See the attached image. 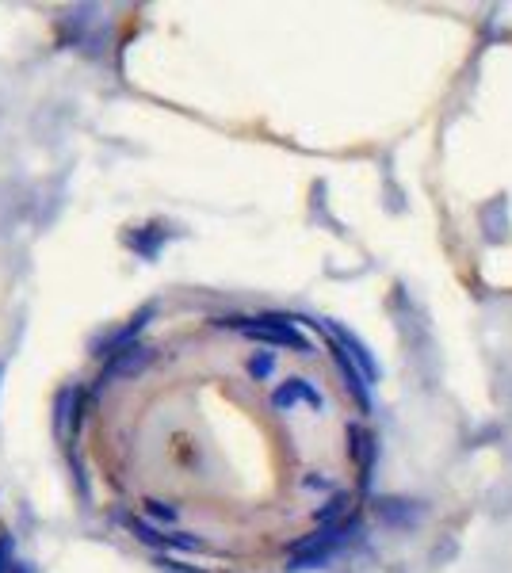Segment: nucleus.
<instances>
[{"label":"nucleus","mask_w":512,"mask_h":573,"mask_svg":"<svg viewBox=\"0 0 512 573\" xmlns=\"http://www.w3.org/2000/svg\"><path fill=\"white\" fill-rule=\"evenodd\" d=\"M321 325H325V321H321ZM325 329H329L333 337L341 340L344 356H348V360H352V363H356V367H360L363 379H367V382L379 379V363L371 360V352H367V344H363L360 337H352V333H348V329H341V325H325Z\"/></svg>","instance_id":"3"},{"label":"nucleus","mask_w":512,"mask_h":573,"mask_svg":"<svg viewBox=\"0 0 512 573\" xmlns=\"http://www.w3.org/2000/svg\"><path fill=\"white\" fill-rule=\"evenodd\" d=\"M12 570V554H8V539H0V573Z\"/></svg>","instance_id":"6"},{"label":"nucleus","mask_w":512,"mask_h":573,"mask_svg":"<svg viewBox=\"0 0 512 573\" xmlns=\"http://www.w3.org/2000/svg\"><path fill=\"white\" fill-rule=\"evenodd\" d=\"M356 528V524H329L325 531L318 535H310V539H302L295 554H291V570H310V566H321L329 554L341 547L344 539H348V531Z\"/></svg>","instance_id":"2"},{"label":"nucleus","mask_w":512,"mask_h":573,"mask_svg":"<svg viewBox=\"0 0 512 573\" xmlns=\"http://www.w3.org/2000/svg\"><path fill=\"white\" fill-rule=\"evenodd\" d=\"M272 402H276V409H291V405H299V402H306V405H314V409H318L321 394L306 379H287L276 394H272Z\"/></svg>","instance_id":"4"},{"label":"nucleus","mask_w":512,"mask_h":573,"mask_svg":"<svg viewBox=\"0 0 512 573\" xmlns=\"http://www.w3.org/2000/svg\"><path fill=\"white\" fill-rule=\"evenodd\" d=\"M230 325H237L249 340H264V344H279V348H295V352H310V340L302 337L299 329L291 325V318L279 314H264V318H234Z\"/></svg>","instance_id":"1"},{"label":"nucleus","mask_w":512,"mask_h":573,"mask_svg":"<svg viewBox=\"0 0 512 573\" xmlns=\"http://www.w3.org/2000/svg\"><path fill=\"white\" fill-rule=\"evenodd\" d=\"M272 367H276V360H272L268 352H260V356H253V363H249L253 379H268V375H272Z\"/></svg>","instance_id":"5"},{"label":"nucleus","mask_w":512,"mask_h":573,"mask_svg":"<svg viewBox=\"0 0 512 573\" xmlns=\"http://www.w3.org/2000/svg\"><path fill=\"white\" fill-rule=\"evenodd\" d=\"M150 505H153V516H157V520H176V512H172V509H165V505H157V501H150Z\"/></svg>","instance_id":"7"},{"label":"nucleus","mask_w":512,"mask_h":573,"mask_svg":"<svg viewBox=\"0 0 512 573\" xmlns=\"http://www.w3.org/2000/svg\"><path fill=\"white\" fill-rule=\"evenodd\" d=\"M8 573H27V570H23V566H16V562H12V570H8Z\"/></svg>","instance_id":"8"}]
</instances>
